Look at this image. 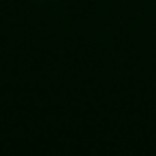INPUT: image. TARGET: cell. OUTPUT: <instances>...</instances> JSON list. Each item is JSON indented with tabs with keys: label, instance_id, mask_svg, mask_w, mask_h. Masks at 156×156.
<instances>
[]
</instances>
